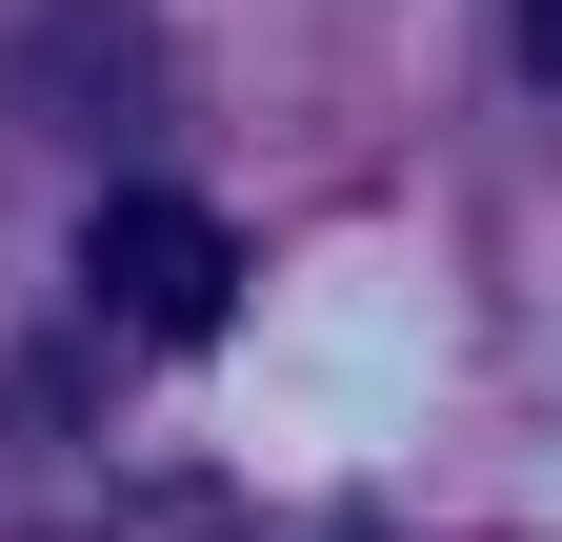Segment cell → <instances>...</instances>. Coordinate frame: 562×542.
Instances as JSON below:
<instances>
[{
    "label": "cell",
    "mask_w": 562,
    "mask_h": 542,
    "mask_svg": "<svg viewBox=\"0 0 562 542\" xmlns=\"http://www.w3.org/2000/svg\"><path fill=\"white\" fill-rule=\"evenodd\" d=\"M81 282H101V321H121V342H222V321H241V241L201 222V201L121 181L101 222H81Z\"/></svg>",
    "instance_id": "cell-1"
},
{
    "label": "cell",
    "mask_w": 562,
    "mask_h": 542,
    "mask_svg": "<svg viewBox=\"0 0 562 542\" xmlns=\"http://www.w3.org/2000/svg\"><path fill=\"white\" fill-rule=\"evenodd\" d=\"M522 60H542V81H562V0H522Z\"/></svg>",
    "instance_id": "cell-2"
}]
</instances>
